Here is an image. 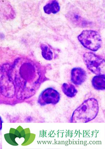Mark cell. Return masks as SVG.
Instances as JSON below:
<instances>
[{
  "label": "cell",
  "instance_id": "30bf717a",
  "mask_svg": "<svg viewBox=\"0 0 105 149\" xmlns=\"http://www.w3.org/2000/svg\"><path fill=\"white\" fill-rule=\"evenodd\" d=\"M2 123H3V121H2L1 118L0 117V131H1V129H2Z\"/></svg>",
  "mask_w": 105,
  "mask_h": 149
},
{
  "label": "cell",
  "instance_id": "8992f818",
  "mask_svg": "<svg viewBox=\"0 0 105 149\" xmlns=\"http://www.w3.org/2000/svg\"><path fill=\"white\" fill-rule=\"evenodd\" d=\"M105 75H96L92 80V85L95 89L98 90H105Z\"/></svg>",
  "mask_w": 105,
  "mask_h": 149
},
{
  "label": "cell",
  "instance_id": "3957f363",
  "mask_svg": "<svg viewBox=\"0 0 105 149\" xmlns=\"http://www.w3.org/2000/svg\"><path fill=\"white\" fill-rule=\"evenodd\" d=\"M83 59L89 70L96 75L102 74L104 67L105 60L100 56L91 52H87L83 55Z\"/></svg>",
  "mask_w": 105,
  "mask_h": 149
},
{
  "label": "cell",
  "instance_id": "277c9868",
  "mask_svg": "<svg viewBox=\"0 0 105 149\" xmlns=\"http://www.w3.org/2000/svg\"><path fill=\"white\" fill-rule=\"evenodd\" d=\"M60 99L59 93L52 88H48L42 92L38 98V102L41 105L55 104Z\"/></svg>",
  "mask_w": 105,
  "mask_h": 149
},
{
  "label": "cell",
  "instance_id": "5b68a950",
  "mask_svg": "<svg viewBox=\"0 0 105 149\" xmlns=\"http://www.w3.org/2000/svg\"><path fill=\"white\" fill-rule=\"evenodd\" d=\"M87 74L85 71L82 68H73L71 74V80L76 85H80L85 81Z\"/></svg>",
  "mask_w": 105,
  "mask_h": 149
},
{
  "label": "cell",
  "instance_id": "52a82bcc",
  "mask_svg": "<svg viewBox=\"0 0 105 149\" xmlns=\"http://www.w3.org/2000/svg\"><path fill=\"white\" fill-rule=\"evenodd\" d=\"M61 89L64 94L70 98L74 97L78 93V90L75 86L70 84H63L62 86Z\"/></svg>",
  "mask_w": 105,
  "mask_h": 149
},
{
  "label": "cell",
  "instance_id": "9c48e42d",
  "mask_svg": "<svg viewBox=\"0 0 105 149\" xmlns=\"http://www.w3.org/2000/svg\"><path fill=\"white\" fill-rule=\"evenodd\" d=\"M41 48L42 50V55L45 59L50 60L52 59V52L48 46L43 44L41 46Z\"/></svg>",
  "mask_w": 105,
  "mask_h": 149
},
{
  "label": "cell",
  "instance_id": "7a4b0ae2",
  "mask_svg": "<svg viewBox=\"0 0 105 149\" xmlns=\"http://www.w3.org/2000/svg\"><path fill=\"white\" fill-rule=\"evenodd\" d=\"M78 38L82 46L90 50L97 51L102 46L101 36L97 31L85 30L78 36Z\"/></svg>",
  "mask_w": 105,
  "mask_h": 149
},
{
  "label": "cell",
  "instance_id": "ba28073f",
  "mask_svg": "<svg viewBox=\"0 0 105 149\" xmlns=\"http://www.w3.org/2000/svg\"><path fill=\"white\" fill-rule=\"evenodd\" d=\"M44 9L45 12L47 14H50L51 13L56 14L59 11L60 6L58 2L54 1L45 6Z\"/></svg>",
  "mask_w": 105,
  "mask_h": 149
},
{
  "label": "cell",
  "instance_id": "6da1fadb",
  "mask_svg": "<svg viewBox=\"0 0 105 149\" xmlns=\"http://www.w3.org/2000/svg\"><path fill=\"white\" fill-rule=\"evenodd\" d=\"M99 107L96 99H87L75 110L71 118L72 123H87L93 120L97 116Z\"/></svg>",
  "mask_w": 105,
  "mask_h": 149
}]
</instances>
